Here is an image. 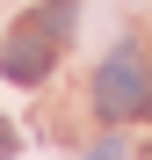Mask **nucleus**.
Listing matches in <instances>:
<instances>
[{
  "label": "nucleus",
  "mask_w": 152,
  "mask_h": 160,
  "mask_svg": "<svg viewBox=\"0 0 152 160\" xmlns=\"http://www.w3.org/2000/svg\"><path fill=\"white\" fill-rule=\"evenodd\" d=\"M94 109L109 117V124L145 117V109H152V73H145V58H138L131 44H123V51H109V66L94 73Z\"/></svg>",
  "instance_id": "1"
},
{
  "label": "nucleus",
  "mask_w": 152,
  "mask_h": 160,
  "mask_svg": "<svg viewBox=\"0 0 152 160\" xmlns=\"http://www.w3.org/2000/svg\"><path fill=\"white\" fill-rule=\"evenodd\" d=\"M0 73H7L15 88H36V80L51 73V37L36 29V22H29L22 37H7V51H0Z\"/></svg>",
  "instance_id": "2"
},
{
  "label": "nucleus",
  "mask_w": 152,
  "mask_h": 160,
  "mask_svg": "<svg viewBox=\"0 0 152 160\" xmlns=\"http://www.w3.org/2000/svg\"><path fill=\"white\" fill-rule=\"evenodd\" d=\"M72 15H80V0H44L36 29H51V37H65V29H72Z\"/></svg>",
  "instance_id": "3"
},
{
  "label": "nucleus",
  "mask_w": 152,
  "mask_h": 160,
  "mask_svg": "<svg viewBox=\"0 0 152 160\" xmlns=\"http://www.w3.org/2000/svg\"><path fill=\"white\" fill-rule=\"evenodd\" d=\"M80 160H123V138H101V146H87Z\"/></svg>",
  "instance_id": "4"
},
{
  "label": "nucleus",
  "mask_w": 152,
  "mask_h": 160,
  "mask_svg": "<svg viewBox=\"0 0 152 160\" xmlns=\"http://www.w3.org/2000/svg\"><path fill=\"white\" fill-rule=\"evenodd\" d=\"M15 153V131H7V117H0V160H7Z\"/></svg>",
  "instance_id": "5"
}]
</instances>
